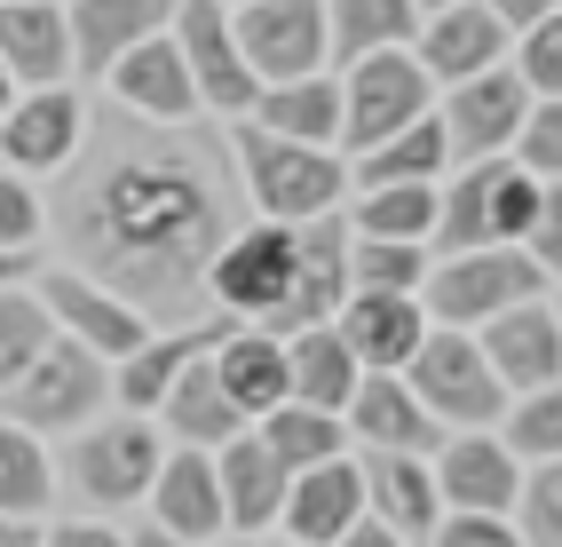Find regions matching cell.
<instances>
[{"mask_svg": "<svg viewBox=\"0 0 562 547\" xmlns=\"http://www.w3.org/2000/svg\"><path fill=\"white\" fill-rule=\"evenodd\" d=\"M56 231H64V270L95 278L103 294L135 302L143 317L191 325L206 302V270L231 246L238 223V182L206 135L151 127L127 103L80 135L56 191Z\"/></svg>", "mask_w": 562, "mask_h": 547, "instance_id": "1", "label": "cell"}, {"mask_svg": "<svg viewBox=\"0 0 562 547\" xmlns=\"http://www.w3.org/2000/svg\"><path fill=\"white\" fill-rule=\"evenodd\" d=\"M231 159L246 175V199L261 206V223H317V214H333L341 191H349V159L341 152L285 143V135L254 127V120L231 127Z\"/></svg>", "mask_w": 562, "mask_h": 547, "instance_id": "2", "label": "cell"}, {"mask_svg": "<svg viewBox=\"0 0 562 547\" xmlns=\"http://www.w3.org/2000/svg\"><path fill=\"white\" fill-rule=\"evenodd\" d=\"M206 294L231 310L238 325H261V334H293V302H302V231L293 223H246L231 246L214 254Z\"/></svg>", "mask_w": 562, "mask_h": 547, "instance_id": "3", "label": "cell"}, {"mask_svg": "<svg viewBox=\"0 0 562 547\" xmlns=\"http://www.w3.org/2000/svg\"><path fill=\"white\" fill-rule=\"evenodd\" d=\"M547 182L515 159H468L452 175V191H436V246L443 254H475V246H522L539 214Z\"/></svg>", "mask_w": 562, "mask_h": 547, "instance_id": "4", "label": "cell"}, {"mask_svg": "<svg viewBox=\"0 0 562 547\" xmlns=\"http://www.w3.org/2000/svg\"><path fill=\"white\" fill-rule=\"evenodd\" d=\"M404 381H412V397L428 405V421H436L443 436L499 428L507 405H515L507 381L492 373V357H483V342H475V334H452V325H428V342L412 349Z\"/></svg>", "mask_w": 562, "mask_h": 547, "instance_id": "5", "label": "cell"}, {"mask_svg": "<svg viewBox=\"0 0 562 547\" xmlns=\"http://www.w3.org/2000/svg\"><path fill=\"white\" fill-rule=\"evenodd\" d=\"M547 278L522 246H475V254H443V263L428 270L420 286V310L428 325H452V334H483L499 310L515 302H539Z\"/></svg>", "mask_w": 562, "mask_h": 547, "instance_id": "6", "label": "cell"}, {"mask_svg": "<svg viewBox=\"0 0 562 547\" xmlns=\"http://www.w3.org/2000/svg\"><path fill=\"white\" fill-rule=\"evenodd\" d=\"M159 436H151V421L143 413H127V421H95V428H80L71 436V453H64V468H56V484H71L88 507H135V500H151V477H159Z\"/></svg>", "mask_w": 562, "mask_h": 547, "instance_id": "7", "label": "cell"}, {"mask_svg": "<svg viewBox=\"0 0 562 547\" xmlns=\"http://www.w3.org/2000/svg\"><path fill=\"white\" fill-rule=\"evenodd\" d=\"M428 112H436V80L420 71L412 48H381V56L349 64V80H341V143H349V159H364L372 143L404 135Z\"/></svg>", "mask_w": 562, "mask_h": 547, "instance_id": "8", "label": "cell"}, {"mask_svg": "<svg viewBox=\"0 0 562 547\" xmlns=\"http://www.w3.org/2000/svg\"><path fill=\"white\" fill-rule=\"evenodd\" d=\"M103 397H111V365L95 357V349H80L71 334H56L41 357H32V373L0 397L9 405V421L16 428H32V436H48V428H80V421H95L103 413Z\"/></svg>", "mask_w": 562, "mask_h": 547, "instance_id": "9", "label": "cell"}, {"mask_svg": "<svg viewBox=\"0 0 562 547\" xmlns=\"http://www.w3.org/2000/svg\"><path fill=\"white\" fill-rule=\"evenodd\" d=\"M238 32V56L254 64L261 88L278 80H310V71H325V0H246V9L231 16Z\"/></svg>", "mask_w": 562, "mask_h": 547, "instance_id": "10", "label": "cell"}, {"mask_svg": "<svg viewBox=\"0 0 562 547\" xmlns=\"http://www.w3.org/2000/svg\"><path fill=\"white\" fill-rule=\"evenodd\" d=\"M167 32L182 41V64H191L199 103H214V112H238V120L261 103V80H254V64L238 56V32H231V9H222V0H182Z\"/></svg>", "mask_w": 562, "mask_h": 547, "instance_id": "11", "label": "cell"}, {"mask_svg": "<svg viewBox=\"0 0 562 547\" xmlns=\"http://www.w3.org/2000/svg\"><path fill=\"white\" fill-rule=\"evenodd\" d=\"M531 103L539 96L522 88V71L499 64V71H483V80H460L452 103H436V127L452 143V159H499L522 135V120H531Z\"/></svg>", "mask_w": 562, "mask_h": 547, "instance_id": "12", "label": "cell"}, {"mask_svg": "<svg viewBox=\"0 0 562 547\" xmlns=\"http://www.w3.org/2000/svg\"><path fill=\"white\" fill-rule=\"evenodd\" d=\"M436 492L452 516H507L522 500V460L499 445L492 428H468V436H443L436 445Z\"/></svg>", "mask_w": 562, "mask_h": 547, "instance_id": "13", "label": "cell"}, {"mask_svg": "<svg viewBox=\"0 0 562 547\" xmlns=\"http://www.w3.org/2000/svg\"><path fill=\"white\" fill-rule=\"evenodd\" d=\"M507 41L515 32L483 9V0H452V9L420 16V41H412V56H420V71L436 88H460V80H483V71L507 64Z\"/></svg>", "mask_w": 562, "mask_h": 547, "instance_id": "14", "label": "cell"}, {"mask_svg": "<svg viewBox=\"0 0 562 547\" xmlns=\"http://www.w3.org/2000/svg\"><path fill=\"white\" fill-rule=\"evenodd\" d=\"M41 302L56 317V334H71L95 357H135L143 342H151V317H143L135 302H120V294H103V286L80 278V270H48L41 278Z\"/></svg>", "mask_w": 562, "mask_h": 547, "instance_id": "15", "label": "cell"}, {"mask_svg": "<svg viewBox=\"0 0 562 547\" xmlns=\"http://www.w3.org/2000/svg\"><path fill=\"white\" fill-rule=\"evenodd\" d=\"M88 135V103L71 88H32L9 103V120H0V167L9 175H48V167H71Z\"/></svg>", "mask_w": 562, "mask_h": 547, "instance_id": "16", "label": "cell"}, {"mask_svg": "<svg viewBox=\"0 0 562 547\" xmlns=\"http://www.w3.org/2000/svg\"><path fill=\"white\" fill-rule=\"evenodd\" d=\"M103 80H111V96H120L135 120H151V127H182V120L199 112V88H191V64H182L175 32H151V41L127 48Z\"/></svg>", "mask_w": 562, "mask_h": 547, "instance_id": "17", "label": "cell"}, {"mask_svg": "<svg viewBox=\"0 0 562 547\" xmlns=\"http://www.w3.org/2000/svg\"><path fill=\"white\" fill-rule=\"evenodd\" d=\"M483 357L492 373L507 381V397H531V389H554L562 381V325H554V302H515L483 325Z\"/></svg>", "mask_w": 562, "mask_h": 547, "instance_id": "18", "label": "cell"}, {"mask_svg": "<svg viewBox=\"0 0 562 547\" xmlns=\"http://www.w3.org/2000/svg\"><path fill=\"white\" fill-rule=\"evenodd\" d=\"M333 334L349 342L364 373H404L412 349L428 342V310H420V294H349L333 310Z\"/></svg>", "mask_w": 562, "mask_h": 547, "instance_id": "19", "label": "cell"}, {"mask_svg": "<svg viewBox=\"0 0 562 547\" xmlns=\"http://www.w3.org/2000/svg\"><path fill=\"white\" fill-rule=\"evenodd\" d=\"M151 524L175 532L182 547H206L231 532V516H222V477H214V453H191V445H175L159 460V477H151Z\"/></svg>", "mask_w": 562, "mask_h": 547, "instance_id": "20", "label": "cell"}, {"mask_svg": "<svg viewBox=\"0 0 562 547\" xmlns=\"http://www.w3.org/2000/svg\"><path fill=\"white\" fill-rule=\"evenodd\" d=\"M341 421H349V436H364V453H412V460H436V445H443V428L428 421V405L412 397L404 373H364Z\"/></svg>", "mask_w": 562, "mask_h": 547, "instance_id": "21", "label": "cell"}, {"mask_svg": "<svg viewBox=\"0 0 562 547\" xmlns=\"http://www.w3.org/2000/svg\"><path fill=\"white\" fill-rule=\"evenodd\" d=\"M357 524H364V468L349 453L325 460V468H302L293 492H285V516H278V532L302 539V547H333V539L357 532Z\"/></svg>", "mask_w": 562, "mask_h": 547, "instance_id": "22", "label": "cell"}, {"mask_svg": "<svg viewBox=\"0 0 562 547\" xmlns=\"http://www.w3.org/2000/svg\"><path fill=\"white\" fill-rule=\"evenodd\" d=\"M214 477H222V516H231V532H246V539H254V532H278L293 477H285V460L261 445L254 428L231 436V445L214 453Z\"/></svg>", "mask_w": 562, "mask_h": 547, "instance_id": "23", "label": "cell"}, {"mask_svg": "<svg viewBox=\"0 0 562 547\" xmlns=\"http://www.w3.org/2000/svg\"><path fill=\"white\" fill-rule=\"evenodd\" d=\"M364 516L389 524L396 539H436L443 524V492H436V468L412 460V453H364Z\"/></svg>", "mask_w": 562, "mask_h": 547, "instance_id": "24", "label": "cell"}, {"mask_svg": "<svg viewBox=\"0 0 562 547\" xmlns=\"http://www.w3.org/2000/svg\"><path fill=\"white\" fill-rule=\"evenodd\" d=\"M182 0H71L64 24H71V64H88V71H111L127 48H143L151 32L175 24Z\"/></svg>", "mask_w": 562, "mask_h": 547, "instance_id": "25", "label": "cell"}, {"mask_svg": "<svg viewBox=\"0 0 562 547\" xmlns=\"http://www.w3.org/2000/svg\"><path fill=\"white\" fill-rule=\"evenodd\" d=\"M0 71L24 88H64L71 24H64L56 0H0Z\"/></svg>", "mask_w": 562, "mask_h": 547, "instance_id": "26", "label": "cell"}, {"mask_svg": "<svg viewBox=\"0 0 562 547\" xmlns=\"http://www.w3.org/2000/svg\"><path fill=\"white\" fill-rule=\"evenodd\" d=\"M214 373H222V389H231V405H238L246 421L278 413L285 397H293L285 342H278V334H261V325H231V334L214 342Z\"/></svg>", "mask_w": 562, "mask_h": 547, "instance_id": "27", "label": "cell"}, {"mask_svg": "<svg viewBox=\"0 0 562 547\" xmlns=\"http://www.w3.org/2000/svg\"><path fill=\"white\" fill-rule=\"evenodd\" d=\"M238 317H206V325H182V334H159V342H143L135 357H120V373H111V397H120L127 413H159L167 405V389L182 381V365L206 357L222 334H231Z\"/></svg>", "mask_w": 562, "mask_h": 547, "instance_id": "28", "label": "cell"}, {"mask_svg": "<svg viewBox=\"0 0 562 547\" xmlns=\"http://www.w3.org/2000/svg\"><path fill=\"white\" fill-rule=\"evenodd\" d=\"M159 421L175 428V445H191V453H222L231 436H246V428H254V421L231 405V389H222V373H214V349L182 365V381L167 389Z\"/></svg>", "mask_w": 562, "mask_h": 547, "instance_id": "29", "label": "cell"}, {"mask_svg": "<svg viewBox=\"0 0 562 547\" xmlns=\"http://www.w3.org/2000/svg\"><path fill=\"white\" fill-rule=\"evenodd\" d=\"M246 120L270 127V135H285V143H317V152H333V143H341V80H333V71L278 80V88H261V103H254Z\"/></svg>", "mask_w": 562, "mask_h": 547, "instance_id": "30", "label": "cell"}, {"mask_svg": "<svg viewBox=\"0 0 562 547\" xmlns=\"http://www.w3.org/2000/svg\"><path fill=\"white\" fill-rule=\"evenodd\" d=\"M285 365H293V405H317V413H349V397L364 381V365L349 357V342L333 325L285 334Z\"/></svg>", "mask_w": 562, "mask_h": 547, "instance_id": "31", "label": "cell"}, {"mask_svg": "<svg viewBox=\"0 0 562 547\" xmlns=\"http://www.w3.org/2000/svg\"><path fill=\"white\" fill-rule=\"evenodd\" d=\"M420 41V9L412 0H325V48L341 64H364L381 48Z\"/></svg>", "mask_w": 562, "mask_h": 547, "instance_id": "32", "label": "cell"}, {"mask_svg": "<svg viewBox=\"0 0 562 547\" xmlns=\"http://www.w3.org/2000/svg\"><path fill=\"white\" fill-rule=\"evenodd\" d=\"M254 436L285 460V477H302V468H325V460L349 453V421L341 413H317V405H293V397H285L278 413H261Z\"/></svg>", "mask_w": 562, "mask_h": 547, "instance_id": "33", "label": "cell"}, {"mask_svg": "<svg viewBox=\"0 0 562 547\" xmlns=\"http://www.w3.org/2000/svg\"><path fill=\"white\" fill-rule=\"evenodd\" d=\"M443 167H452V143H443V127L428 112V120H412L404 135L372 143L364 159H349V182H357V191H381V182H436Z\"/></svg>", "mask_w": 562, "mask_h": 547, "instance_id": "34", "label": "cell"}, {"mask_svg": "<svg viewBox=\"0 0 562 547\" xmlns=\"http://www.w3.org/2000/svg\"><path fill=\"white\" fill-rule=\"evenodd\" d=\"M48 500H56V460H48V445H41L32 428L0 421V516L41 524Z\"/></svg>", "mask_w": 562, "mask_h": 547, "instance_id": "35", "label": "cell"}, {"mask_svg": "<svg viewBox=\"0 0 562 547\" xmlns=\"http://www.w3.org/2000/svg\"><path fill=\"white\" fill-rule=\"evenodd\" d=\"M436 270L428 246L412 238H357L349 231V294H420Z\"/></svg>", "mask_w": 562, "mask_h": 547, "instance_id": "36", "label": "cell"}, {"mask_svg": "<svg viewBox=\"0 0 562 547\" xmlns=\"http://www.w3.org/2000/svg\"><path fill=\"white\" fill-rule=\"evenodd\" d=\"M357 238H412L428 246L436 238V182H381V191L357 199Z\"/></svg>", "mask_w": 562, "mask_h": 547, "instance_id": "37", "label": "cell"}, {"mask_svg": "<svg viewBox=\"0 0 562 547\" xmlns=\"http://www.w3.org/2000/svg\"><path fill=\"white\" fill-rule=\"evenodd\" d=\"M56 342V317H48V302L41 294H0V397H9L24 373H32V357H41Z\"/></svg>", "mask_w": 562, "mask_h": 547, "instance_id": "38", "label": "cell"}, {"mask_svg": "<svg viewBox=\"0 0 562 547\" xmlns=\"http://www.w3.org/2000/svg\"><path fill=\"white\" fill-rule=\"evenodd\" d=\"M499 445H507L515 460H562V381L515 397L507 421H499Z\"/></svg>", "mask_w": 562, "mask_h": 547, "instance_id": "39", "label": "cell"}, {"mask_svg": "<svg viewBox=\"0 0 562 547\" xmlns=\"http://www.w3.org/2000/svg\"><path fill=\"white\" fill-rule=\"evenodd\" d=\"M515 71L531 96H562V9L539 16L531 32H515Z\"/></svg>", "mask_w": 562, "mask_h": 547, "instance_id": "40", "label": "cell"}, {"mask_svg": "<svg viewBox=\"0 0 562 547\" xmlns=\"http://www.w3.org/2000/svg\"><path fill=\"white\" fill-rule=\"evenodd\" d=\"M522 547H562V460L522 477Z\"/></svg>", "mask_w": 562, "mask_h": 547, "instance_id": "41", "label": "cell"}, {"mask_svg": "<svg viewBox=\"0 0 562 547\" xmlns=\"http://www.w3.org/2000/svg\"><path fill=\"white\" fill-rule=\"evenodd\" d=\"M515 167H531L539 182H562V96L531 103V120L515 135Z\"/></svg>", "mask_w": 562, "mask_h": 547, "instance_id": "42", "label": "cell"}, {"mask_svg": "<svg viewBox=\"0 0 562 547\" xmlns=\"http://www.w3.org/2000/svg\"><path fill=\"white\" fill-rule=\"evenodd\" d=\"M41 231H48V206H41V191H32L24 175H9V167H0V246H41Z\"/></svg>", "mask_w": 562, "mask_h": 547, "instance_id": "43", "label": "cell"}, {"mask_svg": "<svg viewBox=\"0 0 562 547\" xmlns=\"http://www.w3.org/2000/svg\"><path fill=\"white\" fill-rule=\"evenodd\" d=\"M522 254L539 263L547 286H562V182L539 191V214H531V231H522Z\"/></svg>", "mask_w": 562, "mask_h": 547, "instance_id": "44", "label": "cell"}, {"mask_svg": "<svg viewBox=\"0 0 562 547\" xmlns=\"http://www.w3.org/2000/svg\"><path fill=\"white\" fill-rule=\"evenodd\" d=\"M436 547H522V532L507 516H443Z\"/></svg>", "mask_w": 562, "mask_h": 547, "instance_id": "45", "label": "cell"}, {"mask_svg": "<svg viewBox=\"0 0 562 547\" xmlns=\"http://www.w3.org/2000/svg\"><path fill=\"white\" fill-rule=\"evenodd\" d=\"M483 9H492L507 32H531L539 16H554V9H562V0H483Z\"/></svg>", "mask_w": 562, "mask_h": 547, "instance_id": "46", "label": "cell"}, {"mask_svg": "<svg viewBox=\"0 0 562 547\" xmlns=\"http://www.w3.org/2000/svg\"><path fill=\"white\" fill-rule=\"evenodd\" d=\"M41 547H120V532L111 524H56V532H41Z\"/></svg>", "mask_w": 562, "mask_h": 547, "instance_id": "47", "label": "cell"}, {"mask_svg": "<svg viewBox=\"0 0 562 547\" xmlns=\"http://www.w3.org/2000/svg\"><path fill=\"white\" fill-rule=\"evenodd\" d=\"M333 547H412V539H396L389 524H372V516H364L357 532H341V539H333Z\"/></svg>", "mask_w": 562, "mask_h": 547, "instance_id": "48", "label": "cell"}, {"mask_svg": "<svg viewBox=\"0 0 562 547\" xmlns=\"http://www.w3.org/2000/svg\"><path fill=\"white\" fill-rule=\"evenodd\" d=\"M24 278H32V246H0V294L24 286Z\"/></svg>", "mask_w": 562, "mask_h": 547, "instance_id": "49", "label": "cell"}, {"mask_svg": "<svg viewBox=\"0 0 562 547\" xmlns=\"http://www.w3.org/2000/svg\"><path fill=\"white\" fill-rule=\"evenodd\" d=\"M206 547H302V539H285V532H222V539H206Z\"/></svg>", "mask_w": 562, "mask_h": 547, "instance_id": "50", "label": "cell"}, {"mask_svg": "<svg viewBox=\"0 0 562 547\" xmlns=\"http://www.w3.org/2000/svg\"><path fill=\"white\" fill-rule=\"evenodd\" d=\"M0 547H41V524H24V516H0Z\"/></svg>", "mask_w": 562, "mask_h": 547, "instance_id": "51", "label": "cell"}, {"mask_svg": "<svg viewBox=\"0 0 562 547\" xmlns=\"http://www.w3.org/2000/svg\"><path fill=\"white\" fill-rule=\"evenodd\" d=\"M120 547H182V539H175V532H159V524H143V532H135V539H120Z\"/></svg>", "mask_w": 562, "mask_h": 547, "instance_id": "52", "label": "cell"}, {"mask_svg": "<svg viewBox=\"0 0 562 547\" xmlns=\"http://www.w3.org/2000/svg\"><path fill=\"white\" fill-rule=\"evenodd\" d=\"M9 103H16V96H9V71H0V120H9Z\"/></svg>", "mask_w": 562, "mask_h": 547, "instance_id": "53", "label": "cell"}, {"mask_svg": "<svg viewBox=\"0 0 562 547\" xmlns=\"http://www.w3.org/2000/svg\"><path fill=\"white\" fill-rule=\"evenodd\" d=\"M412 9H420V16H436V9H452V0H412Z\"/></svg>", "mask_w": 562, "mask_h": 547, "instance_id": "54", "label": "cell"}, {"mask_svg": "<svg viewBox=\"0 0 562 547\" xmlns=\"http://www.w3.org/2000/svg\"><path fill=\"white\" fill-rule=\"evenodd\" d=\"M554 325H562V294H554Z\"/></svg>", "mask_w": 562, "mask_h": 547, "instance_id": "55", "label": "cell"}, {"mask_svg": "<svg viewBox=\"0 0 562 547\" xmlns=\"http://www.w3.org/2000/svg\"><path fill=\"white\" fill-rule=\"evenodd\" d=\"M238 9H246V0H238Z\"/></svg>", "mask_w": 562, "mask_h": 547, "instance_id": "56", "label": "cell"}]
</instances>
